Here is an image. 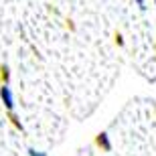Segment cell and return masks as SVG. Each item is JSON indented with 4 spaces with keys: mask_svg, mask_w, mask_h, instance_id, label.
Returning <instances> with one entry per match:
<instances>
[{
    "mask_svg": "<svg viewBox=\"0 0 156 156\" xmlns=\"http://www.w3.org/2000/svg\"><path fill=\"white\" fill-rule=\"evenodd\" d=\"M0 98H2V104H4V108L8 112L14 110V93H12L8 83H2V87H0Z\"/></svg>",
    "mask_w": 156,
    "mask_h": 156,
    "instance_id": "cell-1",
    "label": "cell"
},
{
    "mask_svg": "<svg viewBox=\"0 0 156 156\" xmlns=\"http://www.w3.org/2000/svg\"><path fill=\"white\" fill-rule=\"evenodd\" d=\"M154 2H156V0H154Z\"/></svg>",
    "mask_w": 156,
    "mask_h": 156,
    "instance_id": "cell-7",
    "label": "cell"
},
{
    "mask_svg": "<svg viewBox=\"0 0 156 156\" xmlns=\"http://www.w3.org/2000/svg\"><path fill=\"white\" fill-rule=\"evenodd\" d=\"M27 154H29V156H47V152H41V150H35V148H29V150H27Z\"/></svg>",
    "mask_w": 156,
    "mask_h": 156,
    "instance_id": "cell-4",
    "label": "cell"
},
{
    "mask_svg": "<svg viewBox=\"0 0 156 156\" xmlns=\"http://www.w3.org/2000/svg\"><path fill=\"white\" fill-rule=\"evenodd\" d=\"M136 4H138L140 10H146V0H136Z\"/></svg>",
    "mask_w": 156,
    "mask_h": 156,
    "instance_id": "cell-6",
    "label": "cell"
},
{
    "mask_svg": "<svg viewBox=\"0 0 156 156\" xmlns=\"http://www.w3.org/2000/svg\"><path fill=\"white\" fill-rule=\"evenodd\" d=\"M0 75H2V81H4V83H8L10 73H8V67H6V65H2V67H0Z\"/></svg>",
    "mask_w": 156,
    "mask_h": 156,
    "instance_id": "cell-3",
    "label": "cell"
},
{
    "mask_svg": "<svg viewBox=\"0 0 156 156\" xmlns=\"http://www.w3.org/2000/svg\"><path fill=\"white\" fill-rule=\"evenodd\" d=\"M98 144L101 146L105 152H110V150H112V140H110V136H108V132L98 134Z\"/></svg>",
    "mask_w": 156,
    "mask_h": 156,
    "instance_id": "cell-2",
    "label": "cell"
},
{
    "mask_svg": "<svg viewBox=\"0 0 156 156\" xmlns=\"http://www.w3.org/2000/svg\"><path fill=\"white\" fill-rule=\"evenodd\" d=\"M10 120H12V124H14V126H16L18 130H20V132H23V124H20V120H18V118L14 116V114H10Z\"/></svg>",
    "mask_w": 156,
    "mask_h": 156,
    "instance_id": "cell-5",
    "label": "cell"
}]
</instances>
